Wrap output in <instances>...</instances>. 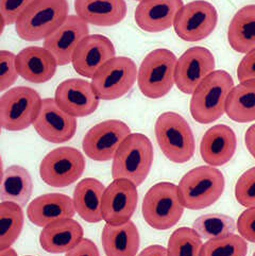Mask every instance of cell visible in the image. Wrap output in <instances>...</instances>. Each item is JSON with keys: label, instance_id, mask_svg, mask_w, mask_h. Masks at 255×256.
<instances>
[{"label": "cell", "instance_id": "6da1fadb", "mask_svg": "<svg viewBox=\"0 0 255 256\" xmlns=\"http://www.w3.org/2000/svg\"><path fill=\"white\" fill-rule=\"evenodd\" d=\"M154 158L151 140L142 133H131L118 148L112 164L113 180L124 178L136 187L150 174Z\"/></svg>", "mask_w": 255, "mask_h": 256}, {"label": "cell", "instance_id": "7a4b0ae2", "mask_svg": "<svg viewBox=\"0 0 255 256\" xmlns=\"http://www.w3.org/2000/svg\"><path fill=\"white\" fill-rule=\"evenodd\" d=\"M234 88L232 76L224 70H214L192 94L190 114L202 124L214 122L226 113L228 94Z\"/></svg>", "mask_w": 255, "mask_h": 256}, {"label": "cell", "instance_id": "3957f363", "mask_svg": "<svg viewBox=\"0 0 255 256\" xmlns=\"http://www.w3.org/2000/svg\"><path fill=\"white\" fill-rule=\"evenodd\" d=\"M224 176L212 166H200L190 170L178 185L185 208L199 210L212 206L222 196Z\"/></svg>", "mask_w": 255, "mask_h": 256}, {"label": "cell", "instance_id": "277c9868", "mask_svg": "<svg viewBox=\"0 0 255 256\" xmlns=\"http://www.w3.org/2000/svg\"><path fill=\"white\" fill-rule=\"evenodd\" d=\"M154 132L160 149L170 162L184 164L192 158L196 149L194 133L183 116L174 112L160 114Z\"/></svg>", "mask_w": 255, "mask_h": 256}, {"label": "cell", "instance_id": "5b68a950", "mask_svg": "<svg viewBox=\"0 0 255 256\" xmlns=\"http://www.w3.org/2000/svg\"><path fill=\"white\" fill-rule=\"evenodd\" d=\"M67 0H36L15 24L18 36L27 42L45 40L68 17Z\"/></svg>", "mask_w": 255, "mask_h": 256}, {"label": "cell", "instance_id": "8992f818", "mask_svg": "<svg viewBox=\"0 0 255 256\" xmlns=\"http://www.w3.org/2000/svg\"><path fill=\"white\" fill-rule=\"evenodd\" d=\"M184 208L178 186L170 182L153 185L144 194L142 206L144 221L160 231L174 226L182 218Z\"/></svg>", "mask_w": 255, "mask_h": 256}, {"label": "cell", "instance_id": "52a82bcc", "mask_svg": "<svg viewBox=\"0 0 255 256\" xmlns=\"http://www.w3.org/2000/svg\"><path fill=\"white\" fill-rule=\"evenodd\" d=\"M178 58L166 48H158L148 54L138 72V88L144 96L160 99L172 90Z\"/></svg>", "mask_w": 255, "mask_h": 256}, {"label": "cell", "instance_id": "ba28073f", "mask_svg": "<svg viewBox=\"0 0 255 256\" xmlns=\"http://www.w3.org/2000/svg\"><path fill=\"white\" fill-rule=\"evenodd\" d=\"M42 100L40 94L28 86L8 90L0 97V126L12 132L27 129L36 120Z\"/></svg>", "mask_w": 255, "mask_h": 256}, {"label": "cell", "instance_id": "9c48e42d", "mask_svg": "<svg viewBox=\"0 0 255 256\" xmlns=\"http://www.w3.org/2000/svg\"><path fill=\"white\" fill-rule=\"evenodd\" d=\"M138 66L130 58L115 56L92 78L100 100H116L126 95L138 80Z\"/></svg>", "mask_w": 255, "mask_h": 256}, {"label": "cell", "instance_id": "30bf717a", "mask_svg": "<svg viewBox=\"0 0 255 256\" xmlns=\"http://www.w3.org/2000/svg\"><path fill=\"white\" fill-rule=\"evenodd\" d=\"M85 170L81 151L72 147H60L50 151L40 165V176L47 185L62 188L76 182Z\"/></svg>", "mask_w": 255, "mask_h": 256}, {"label": "cell", "instance_id": "8fae6325", "mask_svg": "<svg viewBox=\"0 0 255 256\" xmlns=\"http://www.w3.org/2000/svg\"><path fill=\"white\" fill-rule=\"evenodd\" d=\"M131 134L129 126L117 119L99 122L85 134L82 148L86 156L96 162L113 160L122 142Z\"/></svg>", "mask_w": 255, "mask_h": 256}, {"label": "cell", "instance_id": "7c38bea8", "mask_svg": "<svg viewBox=\"0 0 255 256\" xmlns=\"http://www.w3.org/2000/svg\"><path fill=\"white\" fill-rule=\"evenodd\" d=\"M218 22L216 8L208 2L194 0L183 6L174 24L176 36L186 42H199L215 30Z\"/></svg>", "mask_w": 255, "mask_h": 256}, {"label": "cell", "instance_id": "4fadbf2b", "mask_svg": "<svg viewBox=\"0 0 255 256\" xmlns=\"http://www.w3.org/2000/svg\"><path fill=\"white\" fill-rule=\"evenodd\" d=\"M215 70V58L208 48L192 47L178 58L174 84L182 92L192 95L200 83Z\"/></svg>", "mask_w": 255, "mask_h": 256}, {"label": "cell", "instance_id": "5bb4252c", "mask_svg": "<svg viewBox=\"0 0 255 256\" xmlns=\"http://www.w3.org/2000/svg\"><path fill=\"white\" fill-rule=\"evenodd\" d=\"M138 202V187L130 181L117 178L106 187L102 197V218L108 224H126L134 215Z\"/></svg>", "mask_w": 255, "mask_h": 256}, {"label": "cell", "instance_id": "9a60e30c", "mask_svg": "<svg viewBox=\"0 0 255 256\" xmlns=\"http://www.w3.org/2000/svg\"><path fill=\"white\" fill-rule=\"evenodd\" d=\"M42 140L52 144L70 140L76 132V118L58 106L54 98L42 100L40 112L33 124Z\"/></svg>", "mask_w": 255, "mask_h": 256}, {"label": "cell", "instance_id": "2e32d148", "mask_svg": "<svg viewBox=\"0 0 255 256\" xmlns=\"http://www.w3.org/2000/svg\"><path fill=\"white\" fill-rule=\"evenodd\" d=\"M90 36L88 24L78 15H68L65 22L44 40L42 47L54 56L58 66L70 64L76 49Z\"/></svg>", "mask_w": 255, "mask_h": 256}, {"label": "cell", "instance_id": "e0dca14e", "mask_svg": "<svg viewBox=\"0 0 255 256\" xmlns=\"http://www.w3.org/2000/svg\"><path fill=\"white\" fill-rule=\"evenodd\" d=\"M54 100L64 112L76 118L92 114L100 101L92 82L83 79H67L60 83Z\"/></svg>", "mask_w": 255, "mask_h": 256}, {"label": "cell", "instance_id": "ac0fdd59", "mask_svg": "<svg viewBox=\"0 0 255 256\" xmlns=\"http://www.w3.org/2000/svg\"><path fill=\"white\" fill-rule=\"evenodd\" d=\"M115 56L116 50L110 38L92 34L83 38L76 49L72 64L79 74L92 79L102 66Z\"/></svg>", "mask_w": 255, "mask_h": 256}, {"label": "cell", "instance_id": "d6986e66", "mask_svg": "<svg viewBox=\"0 0 255 256\" xmlns=\"http://www.w3.org/2000/svg\"><path fill=\"white\" fill-rule=\"evenodd\" d=\"M183 0H142L135 10V22L149 33L163 32L172 27Z\"/></svg>", "mask_w": 255, "mask_h": 256}, {"label": "cell", "instance_id": "ffe728a7", "mask_svg": "<svg viewBox=\"0 0 255 256\" xmlns=\"http://www.w3.org/2000/svg\"><path fill=\"white\" fill-rule=\"evenodd\" d=\"M236 148L237 138L232 128L216 124L204 133L200 142V154L208 165L218 167L232 160Z\"/></svg>", "mask_w": 255, "mask_h": 256}, {"label": "cell", "instance_id": "44dd1931", "mask_svg": "<svg viewBox=\"0 0 255 256\" xmlns=\"http://www.w3.org/2000/svg\"><path fill=\"white\" fill-rule=\"evenodd\" d=\"M76 212L72 199L58 192L42 194L33 199L27 208L29 220L40 228H45L62 219L74 218Z\"/></svg>", "mask_w": 255, "mask_h": 256}, {"label": "cell", "instance_id": "7402d4cb", "mask_svg": "<svg viewBox=\"0 0 255 256\" xmlns=\"http://www.w3.org/2000/svg\"><path fill=\"white\" fill-rule=\"evenodd\" d=\"M58 66L54 56L44 47H26L16 54V68L20 76L31 83L42 84L51 80Z\"/></svg>", "mask_w": 255, "mask_h": 256}, {"label": "cell", "instance_id": "603a6c76", "mask_svg": "<svg viewBox=\"0 0 255 256\" xmlns=\"http://www.w3.org/2000/svg\"><path fill=\"white\" fill-rule=\"evenodd\" d=\"M76 15L88 24L112 27L126 15L124 0H74Z\"/></svg>", "mask_w": 255, "mask_h": 256}, {"label": "cell", "instance_id": "cb8c5ba5", "mask_svg": "<svg viewBox=\"0 0 255 256\" xmlns=\"http://www.w3.org/2000/svg\"><path fill=\"white\" fill-rule=\"evenodd\" d=\"M83 228L74 218L48 224L40 234L42 248L48 253H67L83 240Z\"/></svg>", "mask_w": 255, "mask_h": 256}, {"label": "cell", "instance_id": "d4e9b609", "mask_svg": "<svg viewBox=\"0 0 255 256\" xmlns=\"http://www.w3.org/2000/svg\"><path fill=\"white\" fill-rule=\"evenodd\" d=\"M102 248L106 256H136L140 236L133 221L113 226L106 224L101 234Z\"/></svg>", "mask_w": 255, "mask_h": 256}, {"label": "cell", "instance_id": "484cf974", "mask_svg": "<svg viewBox=\"0 0 255 256\" xmlns=\"http://www.w3.org/2000/svg\"><path fill=\"white\" fill-rule=\"evenodd\" d=\"M104 185L97 178H83L74 190L72 202L76 212L86 222L98 224L102 218V197Z\"/></svg>", "mask_w": 255, "mask_h": 256}, {"label": "cell", "instance_id": "4316f807", "mask_svg": "<svg viewBox=\"0 0 255 256\" xmlns=\"http://www.w3.org/2000/svg\"><path fill=\"white\" fill-rule=\"evenodd\" d=\"M33 194V181L30 172L20 165L8 167L0 184V200L13 202L20 208L27 206Z\"/></svg>", "mask_w": 255, "mask_h": 256}, {"label": "cell", "instance_id": "83f0119b", "mask_svg": "<svg viewBox=\"0 0 255 256\" xmlns=\"http://www.w3.org/2000/svg\"><path fill=\"white\" fill-rule=\"evenodd\" d=\"M228 40L238 54H246L255 48V4L237 11L228 24Z\"/></svg>", "mask_w": 255, "mask_h": 256}, {"label": "cell", "instance_id": "f1b7e54d", "mask_svg": "<svg viewBox=\"0 0 255 256\" xmlns=\"http://www.w3.org/2000/svg\"><path fill=\"white\" fill-rule=\"evenodd\" d=\"M226 113L240 124L255 120V80L240 82L232 88L226 99Z\"/></svg>", "mask_w": 255, "mask_h": 256}, {"label": "cell", "instance_id": "f546056e", "mask_svg": "<svg viewBox=\"0 0 255 256\" xmlns=\"http://www.w3.org/2000/svg\"><path fill=\"white\" fill-rule=\"evenodd\" d=\"M24 221L22 208L13 202L0 203V251L11 248L18 240Z\"/></svg>", "mask_w": 255, "mask_h": 256}, {"label": "cell", "instance_id": "4dcf8cb0", "mask_svg": "<svg viewBox=\"0 0 255 256\" xmlns=\"http://www.w3.org/2000/svg\"><path fill=\"white\" fill-rule=\"evenodd\" d=\"M194 231L201 238L214 240L234 234L236 224L232 217L222 214H206L194 220Z\"/></svg>", "mask_w": 255, "mask_h": 256}, {"label": "cell", "instance_id": "1f68e13d", "mask_svg": "<svg viewBox=\"0 0 255 256\" xmlns=\"http://www.w3.org/2000/svg\"><path fill=\"white\" fill-rule=\"evenodd\" d=\"M201 237L190 228H178L170 236L167 246L168 256H200Z\"/></svg>", "mask_w": 255, "mask_h": 256}, {"label": "cell", "instance_id": "d6a6232c", "mask_svg": "<svg viewBox=\"0 0 255 256\" xmlns=\"http://www.w3.org/2000/svg\"><path fill=\"white\" fill-rule=\"evenodd\" d=\"M248 244L242 236L231 234L208 240L202 246L200 256H246Z\"/></svg>", "mask_w": 255, "mask_h": 256}, {"label": "cell", "instance_id": "836d02e7", "mask_svg": "<svg viewBox=\"0 0 255 256\" xmlns=\"http://www.w3.org/2000/svg\"><path fill=\"white\" fill-rule=\"evenodd\" d=\"M237 202L244 208H255V167L250 168L238 178L235 185Z\"/></svg>", "mask_w": 255, "mask_h": 256}, {"label": "cell", "instance_id": "e575fe53", "mask_svg": "<svg viewBox=\"0 0 255 256\" xmlns=\"http://www.w3.org/2000/svg\"><path fill=\"white\" fill-rule=\"evenodd\" d=\"M16 68V54L8 50H0V92L10 88L18 79Z\"/></svg>", "mask_w": 255, "mask_h": 256}, {"label": "cell", "instance_id": "d590c367", "mask_svg": "<svg viewBox=\"0 0 255 256\" xmlns=\"http://www.w3.org/2000/svg\"><path fill=\"white\" fill-rule=\"evenodd\" d=\"M33 2L36 0H0V15L6 26L16 24Z\"/></svg>", "mask_w": 255, "mask_h": 256}, {"label": "cell", "instance_id": "8d00e7d4", "mask_svg": "<svg viewBox=\"0 0 255 256\" xmlns=\"http://www.w3.org/2000/svg\"><path fill=\"white\" fill-rule=\"evenodd\" d=\"M236 228L244 240L255 244V208H249L242 212Z\"/></svg>", "mask_w": 255, "mask_h": 256}, {"label": "cell", "instance_id": "74e56055", "mask_svg": "<svg viewBox=\"0 0 255 256\" xmlns=\"http://www.w3.org/2000/svg\"><path fill=\"white\" fill-rule=\"evenodd\" d=\"M237 78L240 82L255 80V48L242 58L237 67Z\"/></svg>", "mask_w": 255, "mask_h": 256}, {"label": "cell", "instance_id": "f35d334b", "mask_svg": "<svg viewBox=\"0 0 255 256\" xmlns=\"http://www.w3.org/2000/svg\"><path fill=\"white\" fill-rule=\"evenodd\" d=\"M65 256H100V253L95 242L88 238H83L74 248L68 251Z\"/></svg>", "mask_w": 255, "mask_h": 256}, {"label": "cell", "instance_id": "ab89813d", "mask_svg": "<svg viewBox=\"0 0 255 256\" xmlns=\"http://www.w3.org/2000/svg\"><path fill=\"white\" fill-rule=\"evenodd\" d=\"M138 256H168V252L163 246L152 244L144 249Z\"/></svg>", "mask_w": 255, "mask_h": 256}, {"label": "cell", "instance_id": "60d3db41", "mask_svg": "<svg viewBox=\"0 0 255 256\" xmlns=\"http://www.w3.org/2000/svg\"><path fill=\"white\" fill-rule=\"evenodd\" d=\"M244 144L251 156L255 158V124H252L244 135Z\"/></svg>", "mask_w": 255, "mask_h": 256}, {"label": "cell", "instance_id": "b9f144b4", "mask_svg": "<svg viewBox=\"0 0 255 256\" xmlns=\"http://www.w3.org/2000/svg\"><path fill=\"white\" fill-rule=\"evenodd\" d=\"M0 256H18L16 253V251L12 248H8L6 250L0 251Z\"/></svg>", "mask_w": 255, "mask_h": 256}, {"label": "cell", "instance_id": "7bdbcfd3", "mask_svg": "<svg viewBox=\"0 0 255 256\" xmlns=\"http://www.w3.org/2000/svg\"><path fill=\"white\" fill-rule=\"evenodd\" d=\"M4 163H2V156H0V184H2V176H4Z\"/></svg>", "mask_w": 255, "mask_h": 256}, {"label": "cell", "instance_id": "ee69618b", "mask_svg": "<svg viewBox=\"0 0 255 256\" xmlns=\"http://www.w3.org/2000/svg\"><path fill=\"white\" fill-rule=\"evenodd\" d=\"M4 27H6V22L4 20V18L2 17V15H0V36H2L4 30Z\"/></svg>", "mask_w": 255, "mask_h": 256}, {"label": "cell", "instance_id": "f6af8a7d", "mask_svg": "<svg viewBox=\"0 0 255 256\" xmlns=\"http://www.w3.org/2000/svg\"><path fill=\"white\" fill-rule=\"evenodd\" d=\"M2 126H0V133H2Z\"/></svg>", "mask_w": 255, "mask_h": 256}, {"label": "cell", "instance_id": "bcb514c9", "mask_svg": "<svg viewBox=\"0 0 255 256\" xmlns=\"http://www.w3.org/2000/svg\"><path fill=\"white\" fill-rule=\"evenodd\" d=\"M253 256H255V252H254V254H253Z\"/></svg>", "mask_w": 255, "mask_h": 256}, {"label": "cell", "instance_id": "7dc6e473", "mask_svg": "<svg viewBox=\"0 0 255 256\" xmlns=\"http://www.w3.org/2000/svg\"><path fill=\"white\" fill-rule=\"evenodd\" d=\"M138 2H142V0H138Z\"/></svg>", "mask_w": 255, "mask_h": 256}, {"label": "cell", "instance_id": "c3c4849f", "mask_svg": "<svg viewBox=\"0 0 255 256\" xmlns=\"http://www.w3.org/2000/svg\"><path fill=\"white\" fill-rule=\"evenodd\" d=\"M26 256H31V255H26Z\"/></svg>", "mask_w": 255, "mask_h": 256}]
</instances>
